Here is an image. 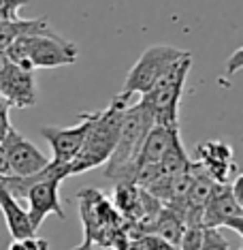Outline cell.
Listing matches in <instances>:
<instances>
[{"label": "cell", "instance_id": "cell-20", "mask_svg": "<svg viewBox=\"0 0 243 250\" xmlns=\"http://www.w3.org/2000/svg\"><path fill=\"white\" fill-rule=\"evenodd\" d=\"M241 56H243V49L239 47V49H237V52H235L233 56H230V60L226 62V75H228V77H233L235 73H237V71H239L241 66H243Z\"/></svg>", "mask_w": 243, "mask_h": 250}, {"label": "cell", "instance_id": "cell-17", "mask_svg": "<svg viewBox=\"0 0 243 250\" xmlns=\"http://www.w3.org/2000/svg\"><path fill=\"white\" fill-rule=\"evenodd\" d=\"M30 0H0V21H13L18 20V11Z\"/></svg>", "mask_w": 243, "mask_h": 250}, {"label": "cell", "instance_id": "cell-16", "mask_svg": "<svg viewBox=\"0 0 243 250\" xmlns=\"http://www.w3.org/2000/svg\"><path fill=\"white\" fill-rule=\"evenodd\" d=\"M203 244V227H186L182 240H179V250H201Z\"/></svg>", "mask_w": 243, "mask_h": 250}, {"label": "cell", "instance_id": "cell-9", "mask_svg": "<svg viewBox=\"0 0 243 250\" xmlns=\"http://www.w3.org/2000/svg\"><path fill=\"white\" fill-rule=\"evenodd\" d=\"M196 156L205 173L216 184H230L239 171L233 161V147L224 141H205V144L196 146Z\"/></svg>", "mask_w": 243, "mask_h": 250}, {"label": "cell", "instance_id": "cell-18", "mask_svg": "<svg viewBox=\"0 0 243 250\" xmlns=\"http://www.w3.org/2000/svg\"><path fill=\"white\" fill-rule=\"evenodd\" d=\"M9 250H49V242L43 237H26V240H13Z\"/></svg>", "mask_w": 243, "mask_h": 250}, {"label": "cell", "instance_id": "cell-14", "mask_svg": "<svg viewBox=\"0 0 243 250\" xmlns=\"http://www.w3.org/2000/svg\"><path fill=\"white\" fill-rule=\"evenodd\" d=\"M184 231H186L184 216L171 208L162 206L160 214H158V218L154 220V225H151L148 235H156V237H160V240L177 246L179 240H182V235H184Z\"/></svg>", "mask_w": 243, "mask_h": 250}, {"label": "cell", "instance_id": "cell-19", "mask_svg": "<svg viewBox=\"0 0 243 250\" xmlns=\"http://www.w3.org/2000/svg\"><path fill=\"white\" fill-rule=\"evenodd\" d=\"M9 109L11 107L4 103L2 99H0V144H2V139L9 135V130L13 128L11 126V118H9Z\"/></svg>", "mask_w": 243, "mask_h": 250}, {"label": "cell", "instance_id": "cell-15", "mask_svg": "<svg viewBox=\"0 0 243 250\" xmlns=\"http://www.w3.org/2000/svg\"><path fill=\"white\" fill-rule=\"evenodd\" d=\"M201 250H230V246L226 237L220 233V229H203Z\"/></svg>", "mask_w": 243, "mask_h": 250}, {"label": "cell", "instance_id": "cell-13", "mask_svg": "<svg viewBox=\"0 0 243 250\" xmlns=\"http://www.w3.org/2000/svg\"><path fill=\"white\" fill-rule=\"evenodd\" d=\"M52 30L47 20H13V21H2L0 24V52L7 54V49L21 37H32V35H43V32Z\"/></svg>", "mask_w": 243, "mask_h": 250}, {"label": "cell", "instance_id": "cell-4", "mask_svg": "<svg viewBox=\"0 0 243 250\" xmlns=\"http://www.w3.org/2000/svg\"><path fill=\"white\" fill-rule=\"evenodd\" d=\"M190 66H192V54L188 52L184 58L175 60L158 77V82L151 86L148 94L141 96L139 103L151 113L154 124H160V126H177L179 124V118H177L179 101H182Z\"/></svg>", "mask_w": 243, "mask_h": 250}, {"label": "cell", "instance_id": "cell-6", "mask_svg": "<svg viewBox=\"0 0 243 250\" xmlns=\"http://www.w3.org/2000/svg\"><path fill=\"white\" fill-rule=\"evenodd\" d=\"M96 118V111L92 113H79V124L75 126H43L41 135L43 139L49 144L54 152V163L58 165H71L73 158H75L79 152H81L83 144H86L88 137V130L92 126Z\"/></svg>", "mask_w": 243, "mask_h": 250}, {"label": "cell", "instance_id": "cell-2", "mask_svg": "<svg viewBox=\"0 0 243 250\" xmlns=\"http://www.w3.org/2000/svg\"><path fill=\"white\" fill-rule=\"evenodd\" d=\"M9 60L24 71L35 69H56L66 66L77 60V45L58 32L47 30L43 35L21 37L7 49Z\"/></svg>", "mask_w": 243, "mask_h": 250}, {"label": "cell", "instance_id": "cell-21", "mask_svg": "<svg viewBox=\"0 0 243 250\" xmlns=\"http://www.w3.org/2000/svg\"><path fill=\"white\" fill-rule=\"evenodd\" d=\"M0 178H11V167H9V158L4 152L2 144H0Z\"/></svg>", "mask_w": 243, "mask_h": 250}, {"label": "cell", "instance_id": "cell-12", "mask_svg": "<svg viewBox=\"0 0 243 250\" xmlns=\"http://www.w3.org/2000/svg\"><path fill=\"white\" fill-rule=\"evenodd\" d=\"M0 212L4 216V223H7V229L13 240H26V237L37 235V231L32 229L30 220H28L26 209L4 190L2 184H0Z\"/></svg>", "mask_w": 243, "mask_h": 250}, {"label": "cell", "instance_id": "cell-10", "mask_svg": "<svg viewBox=\"0 0 243 250\" xmlns=\"http://www.w3.org/2000/svg\"><path fill=\"white\" fill-rule=\"evenodd\" d=\"M0 99L9 107H35L38 94L32 71H24L11 62L9 69L0 75Z\"/></svg>", "mask_w": 243, "mask_h": 250}, {"label": "cell", "instance_id": "cell-5", "mask_svg": "<svg viewBox=\"0 0 243 250\" xmlns=\"http://www.w3.org/2000/svg\"><path fill=\"white\" fill-rule=\"evenodd\" d=\"M186 54H188L186 49L173 47V45H165V43L151 45V47H148L139 56L134 66L128 71L126 79H124V90L120 94L126 96V99H131L132 94H141V96L148 94L151 86L158 82V77H160L175 60L184 58Z\"/></svg>", "mask_w": 243, "mask_h": 250}, {"label": "cell", "instance_id": "cell-1", "mask_svg": "<svg viewBox=\"0 0 243 250\" xmlns=\"http://www.w3.org/2000/svg\"><path fill=\"white\" fill-rule=\"evenodd\" d=\"M128 103H131V99L117 94L107 109L96 111V118L88 130L86 144H83L81 152L69 165L71 175L86 173L90 169H96L109 161L113 147L117 144V137H120L122 118H124V111L128 109Z\"/></svg>", "mask_w": 243, "mask_h": 250}, {"label": "cell", "instance_id": "cell-22", "mask_svg": "<svg viewBox=\"0 0 243 250\" xmlns=\"http://www.w3.org/2000/svg\"><path fill=\"white\" fill-rule=\"evenodd\" d=\"M122 250H148V248H145V244L141 242V237H128V242L124 244Z\"/></svg>", "mask_w": 243, "mask_h": 250}, {"label": "cell", "instance_id": "cell-11", "mask_svg": "<svg viewBox=\"0 0 243 250\" xmlns=\"http://www.w3.org/2000/svg\"><path fill=\"white\" fill-rule=\"evenodd\" d=\"M182 141V135H179V124L177 126H160V124H154L150 128V133L145 135L143 144H141L139 156H137V165H160L162 158L168 154V150ZM134 165V167H137Z\"/></svg>", "mask_w": 243, "mask_h": 250}, {"label": "cell", "instance_id": "cell-23", "mask_svg": "<svg viewBox=\"0 0 243 250\" xmlns=\"http://www.w3.org/2000/svg\"><path fill=\"white\" fill-rule=\"evenodd\" d=\"M11 66V60H9V56L4 54V52H0V75H2L4 71H7Z\"/></svg>", "mask_w": 243, "mask_h": 250}, {"label": "cell", "instance_id": "cell-3", "mask_svg": "<svg viewBox=\"0 0 243 250\" xmlns=\"http://www.w3.org/2000/svg\"><path fill=\"white\" fill-rule=\"evenodd\" d=\"M154 126V118L141 103L128 105L122 118V128L117 144L113 147L109 161H107L105 175L115 182H131V175L137 165V156L145 135Z\"/></svg>", "mask_w": 243, "mask_h": 250}, {"label": "cell", "instance_id": "cell-7", "mask_svg": "<svg viewBox=\"0 0 243 250\" xmlns=\"http://www.w3.org/2000/svg\"><path fill=\"white\" fill-rule=\"evenodd\" d=\"M233 229L243 235V206L235 201L230 184H218L203 209V229Z\"/></svg>", "mask_w": 243, "mask_h": 250}, {"label": "cell", "instance_id": "cell-8", "mask_svg": "<svg viewBox=\"0 0 243 250\" xmlns=\"http://www.w3.org/2000/svg\"><path fill=\"white\" fill-rule=\"evenodd\" d=\"M2 147L7 152L9 167L13 178H28L38 171H43L49 165V158L43 154L38 147L28 141L24 135L18 133L15 128L9 130V135L2 139Z\"/></svg>", "mask_w": 243, "mask_h": 250}]
</instances>
